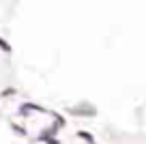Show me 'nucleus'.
Returning <instances> with one entry per match:
<instances>
[{
  "label": "nucleus",
  "instance_id": "nucleus-1",
  "mask_svg": "<svg viewBox=\"0 0 146 144\" xmlns=\"http://www.w3.org/2000/svg\"><path fill=\"white\" fill-rule=\"evenodd\" d=\"M0 47H2V50H5V52H7V54H11V52H13V50H11V45H9V43H7V41H5V39H2V37H0Z\"/></svg>",
  "mask_w": 146,
  "mask_h": 144
}]
</instances>
